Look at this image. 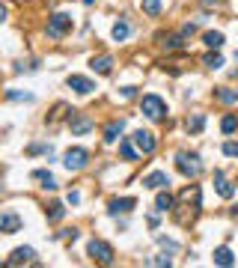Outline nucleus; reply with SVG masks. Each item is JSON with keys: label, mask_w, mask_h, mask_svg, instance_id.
<instances>
[{"label": "nucleus", "mask_w": 238, "mask_h": 268, "mask_svg": "<svg viewBox=\"0 0 238 268\" xmlns=\"http://www.w3.org/2000/svg\"><path fill=\"white\" fill-rule=\"evenodd\" d=\"M140 110H143L149 119H155V122H158V119H164V116H167V101L161 99V96H155V93H149V96H143V99H140Z\"/></svg>", "instance_id": "1"}, {"label": "nucleus", "mask_w": 238, "mask_h": 268, "mask_svg": "<svg viewBox=\"0 0 238 268\" xmlns=\"http://www.w3.org/2000/svg\"><path fill=\"white\" fill-rule=\"evenodd\" d=\"M176 167H179L182 176H188V179H197L203 173V164H200V155L197 152H179L176 155Z\"/></svg>", "instance_id": "2"}, {"label": "nucleus", "mask_w": 238, "mask_h": 268, "mask_svg": "<svg viewBox=\"0 0 238 268\" xmlns=\"http://www.w3.org/2000/svg\"><path fill=\"white\" fill-rule=\"evenodd\" d=\"M87 253H90L96 262H104V265L113 262V247H110L107 241H102V238H93V241L87 244Z\"/></svg>", "instance_id": "3"}, {"label": "nucleus", "mask_w": 238, "mask_h": 268, "mask_svg": "<svg viewBox=\"0 0 238 268\" xmlns=\"http://www.w3.org/2000/svg\"><path fill=\"white\" fill-rule=\"evenodd\" d=\"M68 27H71V15H66V12H57V15H51V18H48L45 33H48V39H60Z\"/></svg>", "instance_id": "4"}, {"label": "nucleus", "mask_w": 238, "mask_h": 268, "mask_svg": "<svg viewBox=\"0 0 238 268\" xmlns=\"http://www.w3.org/2000/svg\"><path fill=\"white\" fill-rule=\"evenodd\" d=\"M68 128H71V134H87V131L96 128V122H93V116L71 110V113H68Z\"/></svg>", "instance_id": "5"}, {"label": "nucleus", "mask_w": 238, "mask_h": 268, "mask_svg": "<svg viewBox=\"0 0 238 268\" xmlns=\"http://www.w3.org/2000/svg\"><path fill=\"white\" fill-rule=\"evenodd\" d=\"M87 161H90V152H87V149H81V146L68 149L66 155H63L66 170H84V167H87Z\"/></svg>", "instance_id": "6"}, {"label": "nucleus", "mask_w": 238, "mask_h": 268, "mask_svg": "<svg viewBox=\"0 0 238 268\" xmlns=\"http://www.w3.org/2000/svg\"><path fill=\"white\" fill-rule=\"evenodd\" d=\"M131 137H134L137 149H140L143 155H152V152H155V146H158V143H155V134H152V131H143V128H140V131H134Z\"/></svg>", "instance_id": "7"}, {"label": "nucleus", "mask_w": 238, "mask_h": 268, "mask_svg": "<svg viewBox=\"0 0 238 268\" xmlns=\"http://www.w3.org/2000/svg\"><path fill=\"white\" fill-rule=\"evenodd\" d=\"M66 84H68V90H74L77 96H90V93L96 90V84H93L90 78H81V75H71Z\"/></svg>", "instance_id": "8"}, {"label": "nucleus", "mask_w": 238, "mask_h": 268, "mask_svg": "<svg viewBox=\"0 0 238 268\" xmlns=\"http://www.w3.org/2000/svg\"><path fill=\"white\" fill-rule=\"evenodd\" d=\"M170 185V176H167V170H155V173H149V176H143V188H167Z\"/></svg>", "instance_id": "9"}, {"label": "nucleus", "mask_w": 238, "mask_h": 268, "mask_svg": "<svg viewBox=\"0 0 238 268\" xmlns=\"http://www.w3.org/2000/svg\"><path fill=\"white\" fill-rule=\"evenodd\" d=\"M18 230H21V218L15 212H3L0 215V233L12 235V233H18Z\"/></svg>", "instance_id": "10"}, {"label": "nucleus", "mask_w": 238, "mask_h": 268, "mask_svg": "<svg viewBox=\"0 0 238 268\" xmlns=\"http://www.w3.org/2000/svg\"><path fill=\"white\" fill-rule=\"evenodd\" d=\"M36 250L33 247H15L12 256H9V265H21V262H33Z\"/></svg>", "instance_id": "11"}, {"label": "nucleus", "mask_w": 238, "mask_h": 268, "mask_svg": "<svg viewBox=\"0 0 238 268\" xmlns=\"http://www.w3.org/2000/svg\"><path fill=\"white\" fill-rule=\"evenodd\" d=\"M122 128H125V122H122V119L107 122V125H104V143H116V140H119V134H122Z\"/></svg>", "instance_id": "12"}, {"label": "nucleus", "mask_w": 238, "mask_h": 268, "mask_svg": "<svg viewBox=\"0 0 238 268\" xmlns=\"http://www.w3.org/2000/svg\"><path fill=\"white\" fill-rule=\"evenodd\" d=\"M90 66H93V72H99V75H110V69H113V57H110V54L93 57V60H90Z\"/></svg>", "instance_id": "13"}, {"label": "nucleus", "mask_w": 238, "mask_h": 268, "mask_svg": "<svg viewBox=\"0 0 238 268\" xmlns=\"http://www.w3.org/2000/svg\"><path fill=\"white\" fill-rule=\"evenodd\" d=\"M137 206L134 197H122V200H110V206H107V212L110 215H119V212H131Z\"/></svg>", "instance_id": "14"}, {"label": "nucleus", "mask_w": 238, "mask_h": 268, "mask_svg": "<svg viewBox=\"0 0 238 268\" xmlns=\"http://www.w3.org/2000/svg\"><path fill=\"white\" fill-rule=\"evenodd\" d=\"M214 185H217V194H220L223 200H229V197H235V188H232V185H229V182L223 179V173H220V170L214 173Z\"/></svg>", "instance_id": "15"}, {"label": "nucleus", "mask_w": 238, "mask_h": 268, "mask_svg": "<svg viewBox=\"0 0 238 268\" xmlns=\"http://www.w3.org/2000/svg\"><path fill=\"white\" fill-rule=\"evenodd\" d=\"M211 259H214V265H235V256H232L229 247H217Z\"/></svg>", "instance_id": "16"}, {"label": "nucleus", "mask_w": 238, "mask_h": 268, "mask_svg": "<svg viewBox=\"0 0 238 268\" xmlns=\"http://www.w3.org/2000/svg\"><path fill=\"white\" fill-rule=\"evenodd\" d=\"M203 125H205V116H203V113H191V116L185 119V128H188L191 134H200V131H203Z\"/></svg>", "instance_id": "17"}, {"label": "nucleus", "mask_w": 238, "mask_h": 268, "mask_svg": "<svg viewBox=\"0 0 238 268\" xmlns=\"http://www.w3.org/2000/svg\"><path fill=\"white\" fill-rule=\"evenodd\" d=\"M33 179H39V182H42V188H45V191H57V179H54L48 170H36Z\"/></svg>", "instance_id": "18"}, {"label": "nucleus", "mask_w": 238, "mask_h": 268, "mask_svg": "<svg viewBox=\"0 0 238 268\" xmlns=\"http://www.w3.org/2000/svg\"><path fill=\"white\" fill-rule=\"evenodd\" d=\"M140 9H143L149 18H155V15H161L164 3H161V0H140Z\"/></svg>", "instance_id": "19"}, {"label": "nucleus", "mask_w": 238, "mask_h": 268, "mask_svg": "<svg viewBox=\"0 0 238 268\" xmlns=\"http://www.w3.org/2000/svg\"><path fill=\"white\" fill-rule=\"evenodd\" d=\"M128 36H131V24H128V21H116V24H113V39H116V42H125Z\"/></svg>", "instance_id": "20"}, {"label": "nucleus", "mask_w": 238, "mask_h": 268, "mask_svg": "<svg viewBox=\"0 0 238 268\" xmlns=\"http://www.w3.org/2000/svg\"><path fill=\"white\" fill-rule=\"evenodd\" d=\"M214 96H217V101H223V104H235V101H238V90H229V87H223V90H217Z\"/></svg>", "instance_id": "21"}, {"label": "nucleus", "mask_w": 238, "mask_h": 268, "mask_svg": "<svg viewBox=\"0 0 238 268\" xmlns=\"http://www.w3.org/2000/svg\"><path fill=\"white\" fill-rule=\"evenodd\" d=\"M179 200H182V203H194V206L200 209V188H197V185H194V188H185Z\"/></svg>", "instance_id": "22"}, {"label": "nucleus", "mask_w": 238, "mask_h": 268, "mask_svg": "<svg viewBox=\"0 0 238 268\" xmlns=\"http://www.w3.org/2000/svg\"><path fill=\"white\" fill-rule=\"evenodd\" d=\"M235 128H238V116H235V113H226V116H223V122H220V131L232 134Z\"/></svg>", "instance_id": "23"}, {"label": "nucleus", "mask_w": 238, "mask_h": 268, "mask_svg": "<svg viewBox=\"0 0 238 268\" xmlns=\"http://www.w3.org/2000/svg\"><path fill=\"white\" fill-rule=\"evenodd\" d=\"M203 42L208 45V48H214V51H217V48L223 45V33H214V30H208V33L203 36Z\"/></svg>", "instance_id": "24"}, {"label": "nucleus", "mask_w": 238, "mask_h": 268, "mask_svg": "<svg viewBox=\"0 0 238 268\" xmlns=\"http://www.w3.org/2000/svg\"><path fill=\"white\" fill-rule=\"evenodd\" d=\"M155 206H158V212H173V206H176V200H173L170 194H158V200H155Z\"/></svg>", "instance_id": "25"}, {"label": "nucleus", "mask_w": 238, "mask_h": 268, "mask_svg": "<svg viewBox=\"0 0 238 268\" xmlns=\"http://www.w3.org/2000/svg\"><path fill=\"white\" fill-rule=\"evenodd\" d=\"M119 152H122V158H125V161H137V149L128 143V140H122V143H119Z\"/></svg>", "instance_id": "26"}, {"label": "nucleus", "mask_w": 238, "mask_h": 268, "mask_svg": "<svg viewBox=\"0 0 238 268\" xmlns=\"http://www.w3.org/2000/svg\"><path fill=\"white\" fill-rule=\"evenodd\" d=\"M203 63H205L208 69H220V66H223V57H220V54H205Z\"/></svg>", "instance_id": "27"}, {"label": "nucleus", "mask_w": 238, "mask_h": 268, "mask_svg": "<svg viewBox=\"0 0 238 268\" xmlns=\"http://www.w3.org/2000/svg\"><path fill=\"white\" fill-rule=\"evenodd\" d=\"M164 48H182V36H176V33H170V36H164Z\"/></svg>", "instance_id": "28"}, {"label": "nucleus", "mask_w": 238, "mask_h": 268, "mask_svg": "<svg viewBox=\"0 0 238 268\" xmlns=\"http://www.w3.org/2000/svg\"><path fill=\"white\" fill-rule=\"evenodd\" d=\"M223 155L238 158V143H235V140H226V143H223Z\"/></svg>", "instance_id": "29"}, {"label": "nucleus", "mask_w": 238, "mask_h": 268, "mask_svg": "<svg viewBox=\"0 0 238 268\" xmlns=\"http://www.w3.org/2000/svg\"><path fill=\"white\" fill-rule=\"evenodd\" d=\"M63 215H66V209H63L60 203H54V206H51V212H48V218H51V221H60Z\"/></svg>", "instance_id": "30"}, {"label": "nucleus", "mask_w": 238, "mask_h": 268, "mask_svg": "<svg viewBox=\"0 0 238 268\" xmlns=\"http://www.w3.org/2000/svg\"><path fill=\"white\" fill-rule=\"evenodd\" d=\"M146 265H170V256H155V259H146Z\"/></svg>", "instance_id": "31"}, {"label": "nucleus", "mask_w": 238, "mask_h": 268, "mask_svg": "<svg viewBox=\"0 0 238 268\" xmlns=\"http://www.w3.org/2000/svg\"><path fill=\"white\" fill-rule=\"evenodd\" d=\"M137 96V87H125V90H122V99H134Z\"/></svg>", "instance_id": "32"}, {"label": "nucleus", "mask_w": 238, "mask_h": 268, "mask_svg": "<svg viewBox=\"0 0 238 268\" xmlns=\"http://www.w3.org/2000/svg\"><path fill=\"white\" fill-rule=\"evenodd\" d=\"M27 152H30V155H39V152H45V146H42V143H33Z\"/></svg>", "instance_id": "33"}, {"label": "nucleus", "mask_w": 238, "mask_h": 268, "mask_svg": "<svg viewBox=\"0 0 238 268\" xmlns=\"http://www.w3.org/2000/svg\"><path fill=\"white\" fill-rule=\"evenodd\" d=\"M68 203H71V206H77V203H81V194H77V191H71V194H68Z\"/></svg>", "instance_id": "34"}, {"label": "nucleus", "mask_w": 238, "mask_h": 268, "mask_svg": "<svg viewBox=\"0 0 238 268\" xmlns=\"http://www.w3.org/2000/svg\"><path fill=\"white\" fill-rule=\"evenodd\" d=\"M3 21H6V6L0 3V24H3Z\"/></svg>", "instance_id": "35"}, {"label": "nucleus", "mask_w": 238, "mask_h": 268, "mask_svg": "<svg viewBox=\"0 0 238 268\" xmlns=\"http://www.w3.org/2000/svg\"><path fill=\"white\" fill-rule=\"evenodd\" d=\"M84 3H96V0H84Z\"/></svg>", "instance_id": "36"}]
</instances>
